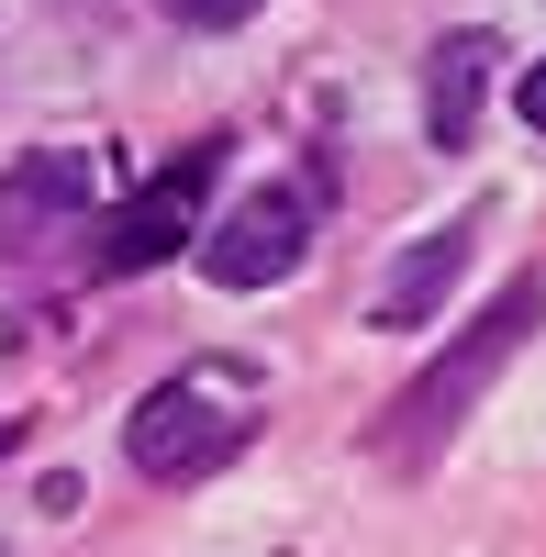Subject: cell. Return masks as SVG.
<instances>
[{
	"label": "cell",
	"mask_w": 546,
	"mask_h": 557,
	"mask_svg": "<svg viewBox=\"0 0 546 557\" xmlns=\"http://www.w3.org/2000/svg\"><path fill=\"white\" fill-rule=\"evenodd\" d=\"M469 235H480V223H435V235H413V246L390 257V278H380V335L435 323V301L458 290V268H469Z\"/></svg>",
	"instance_id": "obj_6"
},
{
	"label": "cell",
	"mask_w": 546,
	"mask_h": 557,
	"mask_svg": "<svg viewBox=\"0 0 546 557\" xmlns=\"http://www.w3.org/2000/svg\"><path fill=\"white\" fill-rule=\"evenodd\" d=\"M89 201V157H23L12 178H0V235H45V223H67Z\"/></svg>",
	"instance_id": "obj_7"
},
{
	"label": "cell",
	"mask_w": 546,
	"mask_h": 557,
	"mask_svg": "<svg viewBox=\"0 0 546 557\" xmlns=\"http://www.w3.org/2000/svg\"><path fill=\"white\" fill-rule=\"evenodd\" d=\"M491 67H502V34H435V57H424V134H435V157H469V134L491 112Z\"/></svg>",
	"instance_id": "obj_5"
},
{
	"label": "cell",
	"mask_w": 546,
	"mask_h": 557,
	"mask_svg": "<svg viewBox=\"0 0 546 557\" xmlns=\"http://www.w3.org/2000/svg\"><path fill=\"white\" fill-rule=\"evenodd\" d=\"M212 178H223V146H178L146 190L101 223L89 268H101V278H146V268H167L178 246H201V201H212Z\"/></svg>",
	"instance_id": "obj_3"
},
{
	"label": "cell",
	"mask_w": 546,
	"mask_h": 557,
	"mask_svg": "<svg viewBox=\"0 0 546 557\" xmlns=\"http://www.w3.org/2000/svg\"><path fill=\"white\" fill-rule=\"evenodd\" d=\"M524 123H535V134H546V57H535V67H524Z\"/></svg>",
	"instance_id": "obj_9"
},
{
	"label": "cell",
	"mask_w": 546,
	"mask_h": 557,
	"mask_svg": "<svg viewBox=\"0 0 546 557\" xmlns=\"http://www.w3.org/2000/svg\"><path fill=\"white\" fill-rule=\"evenodd\" d=\"M157 12H167V23H190V34H223V23H246L257 0H157Z\"/></svg>",
	"instance_id": "obj_8"
},
{
	"label": "cell",
	"mask_w": 546,
	"mask_h": 557,
	"mask_svg": "<svg viewBox=\"0 0 546 557\" xmlns=\"http://www.w3.org/2000/svg\"><path fill=\"white\" fill-rule=\"evenodd\" d=\"M535 312H546V278H535V268L491 290V312H480L469 335H458V346H446L424 380H413V391H401L380 424H369V457H380V469H401V480H413V469H435V457H446V435H458L469 412H480V391L502 380V368H513V346L535 335Z\"/></svg>",
	"instance_id": "obj_1"
},
{
	"label": "cell",
	"mask_w": 546,
	"mask_h": 557,
	"mask_svg": "<svg viewBox=\"0 0 546 557\" xmlns=\"http://www.w3.org/2000/svg\"><path fill=\"white\" fill-rule=\"evenodd\" d=\"M301 257H312V190H290V178L246 190V201L201 235V278H212V290H280Z\"/></svg>",
	"instance_id": "obj_4"
},
{
	"label": "cell",
	"mask_w": 546,
	"mask_h": 557,
	"mask_svg": "<svg viewBox=\"0 0 546 557\" xmlns=\"http://www.w3.org/2000/svg\"><path fill=\"white\" fill-rule=\"evenodd\" d=\"M246 435H257V380H246V368H178V380H157L146 401H134L123 457H134V480L190 491V480H212Z\"/></svg>",
	"instance_id": "obj_2"
}]
</instances>
